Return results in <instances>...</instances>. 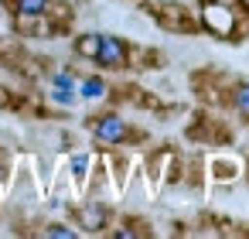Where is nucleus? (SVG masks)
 Segmentation results:
<instances>
[{
	"mask_svg": "<svg viewBox=\"0 0 249 239\" xmlns=\"http://www.w3.org/2000/svg\"><path fill=\"white\" fill-rule=\"evenodd\" d=\"M96 62L103 69H123L126 65V45L113 35H99V52H96Z\"/></svg>",
	"mask_w": 249,
	"mask_h": 239,
	"instance_id": "f257e3e1",
	"label": "nucleus"
},
{
	"mask_svg": "<svg viewBox=\"0 0 249 239\" xmlns=\"http://www.w3.org/2000/svg\"><path fill=\"white\" fill-rule=\"evenodd\" d=\"M126 137V123L120 120V116H103L99 123H96V140H103V144H120Z\"/></svg>",
	"mask_w": 249,
	"mask_h": 239,
	"instance_id": "f03ea898",
	"label": "nucleus"
},
{
	"mask_svg": "<svg viewBox=\"0 0 249 239\" xmlns=\"http://www.w3.org/2000/svg\"><path fill=\"white\" fill-rule=\"evenodd\" d=\"M205 24L212 28V31H218V35H225V31H232V14L225 11V7H208L205 11Z\"/></svg>",
	"mask_w": 249,
	"mask_h": 239,
	"instance_id": "7ed1b4c3",
	"label": "nucleus"
},
{
	"mask_svg": "<svg viewBox=\"0 0 249 239\" xmlns=\"http://www.w3.org/2000/svg\"><path fill=\"white\" fill-rule=\"evenodd\" d=\"M103 222H106V212L99 205H86L82 208V225L86 229H103Z\"/></svg>",
	"mask_w": 249,
	"mask_h": 239,
	"instance_id": "20e7f679",
	"label": "nucleus"
},
{
	"mask_svg": "<svg viewBox=\"0 0 249 239\" xmlns=\"http://www.w3.org/2000/svg\"><path fill=\"white\" fill-rule=\"evenodd\" d=\"M79 92H82L86 99H103V96H106V82H103V79H86Z\"/></svg>",
	"mask_w": 249,
	"mask_h": 239,
	"instance_id": "39448f33",
	"label": "nucleus"
},
{
	"mask_svg": "<svg viewBox=\"0 0 249 239\" xmlns=\"http://www.w3.org/2000/svg\"><path fill=\"white\" fill-rule=\"evenodd\" d=\"M45 7H48V0H18V14H24V18L45 14Z\"/></svg>",
	"mask_w": 249,
	"mask_h": 239,
	"instance_id": "423d86ee",
	"label": "nucleus"
},
{
	"mask_svg": "<svg viewBox=\"0 0 249 239\" xmlns=\"http://www.w3.org/2000/svg\"><path fill=\"white\" fill-rule=\"evenodd\" d=\"M96 52H99V35H82L79 38V55L96 58Z\"/></svg>",
	"mask_w": 249,
	"mask_h": 239,
	"instance_id": "0eeeda50",
	"label": "nucleus"
},
{
	"mask_svg": "<svg viewBox=\"0 0 249 239\" xmlns=\"http://www.w3.org/2000/svg\"><path fill=\"white\" fill-rule=\"evenodd\" d=\"M235 110H239L242 116H249V86H239V89H235Z\"/></svg>",
	"mask_w": 249,
	"mask_h": 239,
	"instance_id": "6e6552de",
	"label": "nucleus"
},
{
	"mask_svg": "<svg viewBox=\"0 0 249 239\" xmlns=\"http://www.w3.org/2000/svg\"><path fill=\"white\" fill-rule=\"evenodd\" d=\"M86 167H89V157H82V154L72 157V171H75V174H86Z\"/></svg>",
	"mask_w": 249,
	"mask_h": 239,
	"instance_id": "1a4fd4ad",
	"label": "nucleus"
},
{
	"mask_svg": "<svg viewBox=\"0 0 249 239\" xmlns=\"http://www.w3.org/2000/svg\"><path fill=\"white\" fill-rule=\"evenodd\" d=\"M48 236H62V239H72V236H75V229H65V225H52V229H48Z\"/></svg>",
	"mask_w": 249,
	"mask_h": 239,
	"instance_id": "9d476101",
	"label": "nucleus"
}]
</instances>
